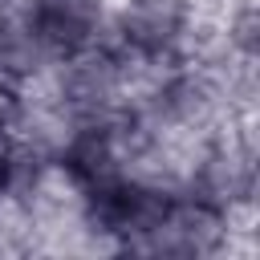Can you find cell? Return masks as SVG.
<instances>
[{
	"label": "cell",
	"instance_id": "6da1fadb",
	"mask_svg": "<svg viewBox=\"0 0 260 260\" xmlns=\"http://www.w3.org/2000/svg\"><path fill=\"white\" fill-rule=\"evenodd\" d=\"M0 187H4V162H0Z\"/></svg>",
	"mask_w": 260,
	"mask_h": 260
}]
</instances>
